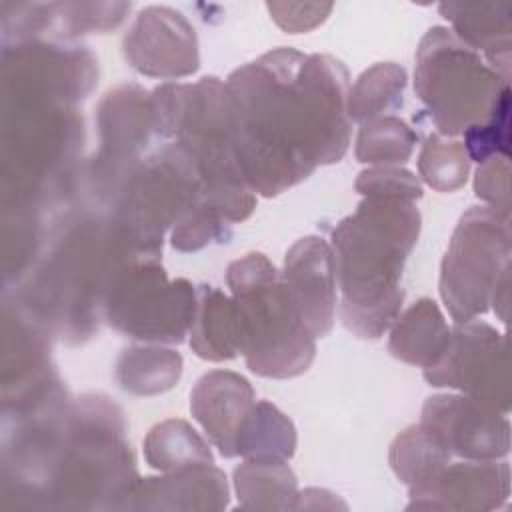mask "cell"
Wrapping results in <instances>:
<instances>
[{
  "label": "cell",
  "instance_id": "15",
  "mask_svg": "<svg viewBox=\"0 0 512 512\" xmlns=\"http://www.w3.org/2000/svg\"><path fill=\"white\" fill-rule=\"evenodd\" d=\"M190 346L200 358L224 360L240 352V330L234 302L210 286L194 308Z\"/></svg>",
  "mask_w": 512,
  "mask_h": 512
},
{
  "label": "cell",
  "instance_id": "6",
  "mask_svg": "<svg viewBox=\"0 0 512 512\" xmlns=\"http://www.w3.org/2000/svg\"><path fill=\"white\" fill-rule=\"evenodd\" d=\"M156 264L130 268L110 290L108 318L132 338L180 342L194 318L192 286L184 280L166 284Z\"/></svg>",
  "mask_w": 512,
  "mask_h": 512
},
{
  "label": "cell",
  "instance_id": "22",
  "mask_svg": "<svg viewBox=\"0 0 512 512\" xmlns=\"http://www.w3.org/2000/svg\"><path fill=\"white\" fill-rule=\"evenodd\" d=\"M294 474L282 460H252L236 468V490L246 500V506H260V500L270 498L274 508L276 498L294 496Z\"/></svg>",
  "mask_w": 512,
  "mask_h": 512
},
{
  "label": "cell",
  "instance_id": "14",
  "mask_svg": "<svg viewBox=\"0 0 512 512\" xmlns=\"http://www.w3.org/2000/svg\"><path fill=\"white\" fill-rule=\"evenodd\" d=\"M448 342L450 330L438 306L432 300L422 298L394 326L390 350L410 364L428 368L444 354Z\"/></svg>",
  "mask_w": 512,
  "mask_h": 512
},
{
  "label": "cell",
  "instance_id": "17",
  "mask_svg": "<svg viewBox=\"0 0 512 512\" xmlns=\"http://www.w3.org/2000/svg\"><path fill=\"white\" fill-rule=\"evenodd\" d=\"M146 460L160 470H182L212 464V454L200 436L182 420L158 424L146 438Z\"/></svg>",
  "mask_w": 512,
  "mask_h": 512
},
{
  "label": "cell",
  "instance_id": "23",
  "mask_svg": "<svg viewBox=\"0 0 512 512\" xmlns=\"http://www.w3.org/2000/svg\"><path fill=\"white\" fill-rule=\"evenodd\" d=\"M420 174L436 190H454L466 182L468 154L460 142L428 136L420 154Z\"/></svg>",
  "mask_w": 512,
  "mask_h": 512
},
{
  "label": "cell",
  "instance_id": "2",
  "mask_svg": "<svg viewBox=\"0 0 512 512\" xmlns=\"http://www.w3.org/2000/svg\"><path fill=\"white\" fill-rule=\"evenodd\" d=\"M418 228L420 216L410 200L368 198L332 232L342 318L356 334L378 338L396 318L402 304L396 282Z\"/></svg>",
  "mask_w": 512,
  "mask_h": 512
},
{
  "label": "cell",
  "instance_id": "12",
  "mask_svg": "<svg viewBox=\"0 0 512 512\" xmlns=\"http://www.w3.org/2000/svg\"><path fill=\"white\" fill-rule=\"evenodd\" d=\"M510 468L506 462H468L440 470L412 486L414 498H444V508H494L508 496ZM426 506V502L422 504Z\"/></svg>",
  "mask_w": 512,
  "mask_h": 512
},
{
  "label": "cell",
  "instance_id": "3",
  "mask_svg": "<svg viewBox=\"0 0 512 512\" xmlns=\"http://www.w3.org/2000/svg\"><path fill=\"white\" fill-rule=\"evenodd\" d=\"M240 330V352L252 372L288 378L314 358V336L304 326L284 278L264 254H248L228 268Z\"/></svg>",
  "mask_w": 512,
  "mask_h": 512
},
{
  "label": "cell",
  "instance_id": "5",
  "mask_svg": "<svg viewBox=\"0 0 512 512\" xmlns=\"http://www.w3.org/2000/svg\"><path fill=\"white\" fill-rule=\"evenodd\" d=\"M508 216L484 206L468 210L442 262L440 292L456 322L482 314L504 272H508Z\"/></svg>",
  "mask_w": 512,
  "mask_h": 512
},
{
  "label": "cell",
  "instance_id": "8",
  "mask_svg": "<svg viewBox=\"0 0 512 512\" xmlns=\"http://www.w3.org/2000/svg\"><path fill=\"white\" fill-rule=\"evenodd\" d=\"M422 426L442 444L466 458H498L508 454L510 428L504 414L494 412L470 396H434L422 410Z\"/></svg>",
  "mask_w": 512,
  "mask_h": 512
},
{
  "label": "cell",
  "instance_id": "9",
  "mask_svg": "<svg viewBox=\"0 0 512 512\" xmlns=\"http://www.w3.org/2000/svg\"><path fill=\"white\" fill-rule=\"evenodd\" d=\"M130 64L148 76H184L198 68L196 36L180 12L150 6L124 38Z\"/></svg>",
  "mask_w": 512,
  "mask_h": 512
},
{
  "label": "cell",
  "instance_id": "7",
  "mask_svg": "<svg viewBox=\"0 0 512 512\" xmlns=\"http://www.w3.org/2000/svg\"><path fill=\"white\" fill-rule=\"evenodd\" d=\"M434 386L462 388L482 406L506 414L510 408L506 344L500 332L484 322H464L450 334L444 354L424 370Z\"/></svg>",
  "mask_w": 512,
  "mask_h": 512
},
{
  "label": "cell",
  "instance_id": "13",
  "mask_svg": "<svg viewBox=\"0 0 512 512\" xmlns=\"http://www.w3.org/2000/svg\"><path fill=\"white\" fill-rule=\"evenodd\" d=\"M442 14L454 24L460 38L470 46L482 48L496 74L508 82V54H510V14L508 2L498 4H442Z\"/></svg>",
  "mask_w": 512,
  "mask_h": 512
},
{
  "label": "cell",
  "instance_id": "20",
  "mask_svg": "<svg viewBox=\"0 0 512 512\" xmlns=\"http://www.w3.org/2000/svg\"><path fill=\"white\" fill-rule=\"evenodd\" d=\"M406 84V74L396 64H378L364 72L356 82L348 110L356 120L374 118L380 112L402 102V90Z\"/></svg>",
  "mask_w": 512,
  "mask_h": 512
},
{
  "label": "cell",
  "instance_id": "21",
  "mask_svg": "<svg viewBox=\"0 0 512 512\" xmlns=\"http://www.w3.org/2000/svg\"><path fill=\"white\" fill-rule=\"evenodd\" d=\"M414 142V132L402 120L380 118L360 130L356 156L360 162H404Z\"/></svg>",
  "mask_w": 512,
  "mask_h": 512
},
{
  "label": "cell",
  "instance_id": "19",
  "mask_svg": "<svg viewBox=\"0 0 512 512\" xmlns=\"http://www.w3.org/2000/svg\"><path fill=\"white\" fill-rule=\"evenodd\" d=\"M182 360L172 350L130 348L122 354L116 374L124 390L134 394H156L178 380Z\"/></svg>",
  "mask_w": 512,
  "mask_h": 512
},
{
  "label": "cell",
  "instance_id": "25",
  "mask_svg": "<svg viewBox=\"0 0 512 512\" xmlns=\"http://www.w3.org/2000/svg\"><path fill=\"white\" fill-rule=\"evenodd\" d=\"M356 188L368 198L414 200L420 196L418 180L406 170H366L356 180Z\"/></svg>",
  "mask_w": 512,
  "mask_h": 512
},
{
  "label": "cell",
  "instance_id": "24",
  "mask_svg": "<svg viewBox=\"0 0 512 512\" xmlns=\"http://www.w3.org/2000/svg\"><path fill=\"white\" fill-rule=\"evenodd\" d=\"M510 92L508 86L498 96L490 116L464 130V150L470 158L484 162L492 156H508L510 142Z\"/></svg>",
  "mask_w": 512,
  "mask_h": 512
},
{
  "label": "cell",
  "instance_id": "26",
  "mask_svg": "<svg viewBox=\"0 0 512 512\" xmlns=\"http://www.w3.org/2000/svg\"><path fill=\"white\" fill-rule=\"evenodd\" d=\"M508 156H492L484 162H480V168L476 172V194L490 202L494 210L508 216L510 208V192H508Z\"/></svg>",
  "mask_w": 512,
  "mask_h": 512
},
{
  "label": "cell",
  "instance_id": "10",
  "mask_svg": "<svg viewBox=\"0 0 512 512\" xmlns=\"http://www.w3.org/2000/svg\"><path fill=\"white\" fill-rule=\"evenodd\" d=\"M334 270L332 252L322 238H302L286 254L284 282L312 336H324L332 328L336 304Z\"/></svg>",
  "mask_w": 512,
  "mask_h": 512
},
{
  "label": "cell",
  "instance_id": "16",
  "mask_svg": "<svg viewBox=\"0 0 512 512\" xmlns=\"http://www.w3.org/2000/svg\"><path fill=\"white\" fill-rule=\"evenodd\" d=\"M296 434L292 422L272 404L258 402L246 416L236 454L252 460H284L294 454Z\"/></svg>",
  "mask_w": 512,
  "mask_h": 512
},
{
  "label": "cell",
  "instance_id": "11",
  "mask_svg": "<svg viewBox=\"0 0 512 512\" xmlns=\"http://www.w3.org/2000/svg\"><path fill=\"white\" fill-rule=\"evenodd\" d=\"M254 406L250 384L232 372H210L190 394V410L224 456L236 454L240 428Z\"/></svg>",
  "mask_w": 512,
  "mask_h": 512
},
{
  "label": "cell",
  "instance_id": "1",
  "mask_svg": "<svg viewBox=\"0 0 512 512\" xmlns=\"http://www.w3.org/2000/svg\"><path fill=\"white\" fill-rule=\"evenodd\" d=\"M346 70L330 56L274 50L226 84L230 140L246 186L272 196L348 148Z\"/></svg>",
  "mask_w": 512,
  "mask_h": 512
},
{
  "label": "cell",
  "instance_id": "18",
  "mask_svg": "<svg viewBox=\"0 0 512 512\" xmlns=\"http://www.w3.org/2000/svg\"><path fill=\"white\" fill-rule=\"evenodd\" d=\"M448 458L450 450L422 424L404 430V434H400L392 444L390 452L394 472L412 486L440 472Z\"/></svg>",
  "mask_w": 512,
  "mask_h": 512
},
{
  "label": "cell",
  "instance_id": "4",
  "mask_svg": "<svg viewBox=\"0 0 512 512\" xmlns=\"http://www.w3.org/2000/svg\"><path fill=\"white\" fill-rule=\"evenodd\" d=\"M416 92L444 134L484 122L508 86L446 28H432L416 54Z\"/></svg>",
  "mask_w": 512,
  "mask_h": 512
}]
</instances>
